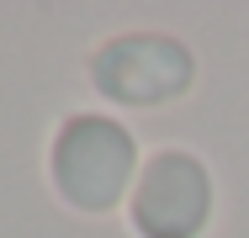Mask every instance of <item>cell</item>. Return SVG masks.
Returning a JSON list of instances; mask_svg holds the SVG:
<instances>
[{
	"instance_id": "cell-1",
	"label": "cell",
	"mask_w": 249,
	"mask_h": 238,
	"mask_svg": "<svg viewBox=\"0 0 249 238\" xmlns=\"http://www.w3.org/2000/svg\"><path fill=\"white\" fill-rule=\"evenodd\" d=\"M133 170H138V148L122 122L96 117V111L58 122L48 148V175H53V190L74 212H111L133 180Z\"/></svg>"
},
{
	"instance_id": "cell-2",
	"label": "cell",
	"mask_w": 249,
	"mask_h": 238,
	"mask_svg": "<svg viewBox=\"0 0 249 238\" xmlns=\"http://www.w3.org/2000/svg\"><path fill=\"white\" fill-rule=\"evenodd\" d=\"M90 80L106 101L122 106H159L191 85V53L164 32H122L90 53Z\"/></svg>"
},
{
	"instance_id": "cell-3",
	"label": "cell",
	"mask_w": 249,
	"mask_h": 238,
	"mask_svg": "<svg viewBox=\"0 0 249 238\" xmlns=\"http://www.w3.org/2000/svg\"><path fill=\"white\" fill-rule=\"evenodd\" d=\"M212 217V175L196 153L159 148L133 190V228L138 238H196Z\"/></svg>"
}]
</instances>
